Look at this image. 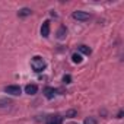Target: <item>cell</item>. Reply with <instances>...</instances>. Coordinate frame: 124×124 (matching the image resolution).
Wrapping results in <instances>:
<instances>
[{
  "label": "cell",
  "instance_id": "1",
  "mask_svg": "<svg viewBox=\"0 0 124 124\" xmlns=\"http://www.w3.org/2000/svg\"><path fill=\"white\" fill-rule=\"evenodd\" d=\"M31 67H32V70H34L35 73H41V72L45 70L47 63H45V60H44L41 55H34V57L31 58Z\"/></svg>",
  "mask_w": 124,
  "mask_h": 124
},
{
  "label": "cell",
  "instance_id": "2",
  "mask_svg": "<svg viewBox=\"0 0 124 124\" xmlns=\"http://www.w3.org/2000/svg\"><path fill=\"white\" fill-rule=\"evenodd\" d=\"M72 18L76 19V21H80V22H86V21H89L91 15L85 10H76V12L72 13Z\"/></svg>",
  "mask_w": 124,
  "mask_h": 124
},
{
  "label": "cell",
  "instance_id": "3",
  "mask_svg": "<svg viewBox=\"0 0 124 124\" xmlns=\"http://www.w3.org/2000/svg\"><path fill=\"white\" fill-rule=\"evenodd\" d=\"M5 92L9 93V95H12V96H18V95L22 93V89H21V86H18V85H8V86L5 88Z\"/></svg>",
  "mask_w": 124,
  "mask_h": 124
},
{
  "label": "cell",
  "instance_id": "4",
  "mask_svg": "<svg viewBox=\"0 0 124 124\" xmlns=\"http://www.w3.org/2000/svg\"><path fill=\"white\" fill-rule=\"evenodd\" d=\"M55 95H57V89H55V88H53V86L44 88V96H45L47 99H53Z\"/></svg>",
  "mask_w": 124,
  "mask_h": 124
},
{
  "label": "cell",
  "instance_id": "5",
  "mask_svg": "<svg viewBox=\"0 0 124 124\" xmlns=\"http://www.w3.org/2000/svg\"><path fill=\"white\" fill-rule=\"evenodd\" d=\"M41 35L44 38H47L50 35V21H44L41 25Z\"/></svg>",
  "mask_w": 124,
  "mask_h": 124
},
{
  "label": "cell",
  "instance_id": "6",
  "mask_svg": "<svg viewBox=\"0 0 124 124\" xmlns=\"http://www.w3.org/2000/svg\"><path fill=\"white\" fill-rule=\"evenodd\" d=\"M63 123V118L60 115H50L45 121V124H61Z\"/></svg>",
  "mask_w": 124,
  "mask_h": 124
},
{
  "label": "cell",
  "instance_id": "7",
  "mask_svg": "<svg viewBox=\"0 0 124 124\" xmlns=\"http://www.w3.org/2000/svg\"><path fill=\"white\" fill-rule=\"evenodd\" d=\"M37 92H38V86H37L35 83H29V85L25 86V93H28V95H35Z\"/></svg>",
  "mask_w": 124,
  "mask_h": 124
},
{
  "label": "cell",
  "instance_id": "8",
  "mask_svg": "<svg viewBox=\"0 0 124 124\" xmlns=\"http://www.w3.org/2000/svg\"><path fill=\"white\" fill-rule=\"evenodd\" d=\"M78 53H79V54H85V55H89V54L92 53V50H91L88 45L82 44V45H79V47H78Z\"/></svg>",
  "mask_w": 124,
  "mask_h": 124
},
{
  "label": "cell",
  "instance_id": "9",
  "mask_svg": "<svg viewBox=\"0 0 124 124\" xmlns=\"http://www.w3.org/2000/svg\"><path fill=\"white\" fill-rule=\"evenodd\" d=\"M31 13H32V10H31L29 8H22V9L18 12V16H19V18H26V16H31Z\"/></svg>",
  "mask_w": 124,
  "mask_h": 124
},
{
  "label": "cell",
  "instance_id": "10",
  "mask_svg": "<svg viewBox=\"0 0 124 124\" xmlns=\"http://www.w3.org/2000/svg\"><path fill=\"white\" fill-rule=\"evenodd\" d=\"M72 61L75 64H80L82 61H83V57H82V54H79V53H75V54H72Z\"/></svg>",
  "mask_w": 124,
  "mask_h": 124
},
{
  "label": "cell",
  "instance_id": "11",
  "mask_svg": "<svg viewBox=\"0 0 124 124\" xmlns=\"http://www.w3.org/2000/svg\"><path fill=\"white\" fill-rule=\"evenodd\" d=\"M66 34H67L66 26H60L58 31H57V38H58V39H63V38H66Z\"/></svg>",
  "mask_w": 124,
  "mask_h": 124
},
{
  "label": "cell",
  "instance_id": "12",
  "mask_svg": "<svg viewBox=\"0 0 124 124\" xmlns=\"http://www.w3.org/2000/svg\"><path fill=\"white\" fill-rule=\"evenodd\" d=\"M75 117H78V111H76V109H69V111H66V118H75Z\"/></svg>",
  "mask_w": 124,
  "mask_h": 124
},
{
  "label": "cell",
  "instance_id": "13",
  "mask_svg": "<svg viewBox=\"0 0 124 124\" xmlns=\"http://www.w3.org/2000/svg\"><path fill=\"white\" fill-rule=\"evenodd\" d=\"M83 124H98V121H96V118H93V117H88V118H85Z\"/></svg>",
  "mask_w": 124,
  "mask_h": 124
},
{
  "label": "cell",
  "instance_id": "14",
  "mask_svg": "<svg viewBox=\"0 0 124 124\" xmlns=\"http://www.w3.org/2000/svg\"><path fill=\"white\" fill-rule=\"evenodd\" d=\"M63 82L67 83V85L72 83V76H70V75H64V76H63Z\"/></svg>",
  "mask_w": 124,
  "mask_h": 124
},
{
  "label": "cell",
  "instance_id": "15",
  "mask_svg": "<svg viewBox=\"0 0 124 124\" xmlns=\"http://www.w3.org/2000/svg\"><path fill=\"white\" fill-rule=\"evenodd\" d=\"M123 114H124V112H123V109H120V111H118V114H117V118H123Z\"/></svg>",
  "mask_w": 124,
  "mask_h": 124
}]
</instances>
